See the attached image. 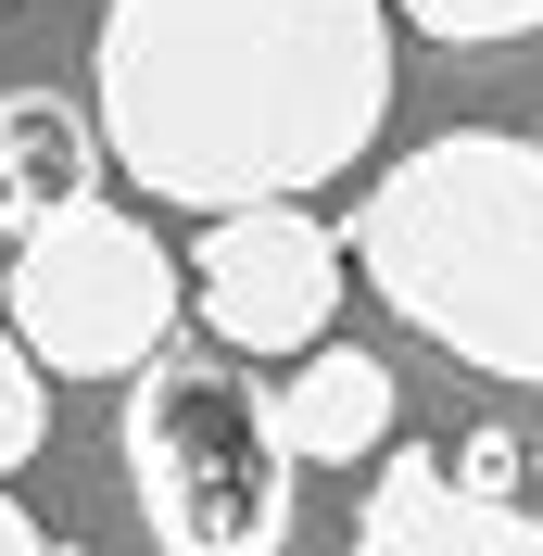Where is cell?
I'll use <instances>...</instances> for the list:
<instances>
[{"mask_svg":"<svg viewBox=\"0 0 543 556\" xmlns=\"http://www.w3.org/2000/svg\"><path fill=\"white\" fill-rule=\"evenodd\" d=\"M38 443H51V380H38L26 354H13V329H0V468H26Z\"/></svg>","mask_w":543,"mask_h":556,"instance_id":"10","label":"cell"},{"mask_svg":"<svg viewBox=\"0 0 543 556\" xmlns=\"http://www.w3.org/2000/svg\"><path fill=\"white\" fill-rule=\"evenodd\" d=\"M266 417H278V455H291V468H354V455L392 443V367H379L367 342H316L304 367L266 392Z\"/></svg>","mask_w":543,"mask_h":556,"instance_id":"7","label":"cell"},{"mask_svg":"<svg viewBox=\"0 0 543 556\" xmlns=\"http://www.w3.org/2000/svg\"><path fill=\"white\" fill-rule=\"evenodd\" d=\"M379 114H392L379 0H102L89 139L203 228L253 203H316L341 165H367Z\"/></svg>","mask_w":543,"mask_h":556,"instance_id":"1","label":"cell"},{"mask_svg":"<svg viewBox=\"0 0 543 556\" xmlns=\"http://www.w3.org/2000/svg\"><path fill=\"white\" fill-rule=\"evenodd\" d=\"M341 266L480 380L543 392V139L442 127L367 190Z\"/></svg>","mask_w":543,"mask_h":556,"instance_id":"2","label":"cell"},{"mask_svg":"<svg viewBox=\"0 0 543 556\" xmlns=\"http://www.w3.org/2000/svg\"><path fill=\"white\" fill-rule=\"evenodd\" d=\"M127 493L165 556H278L304 481L278 455L266 380L215 342H165L127 380Z\"/></svg>","mask_w":543,"mask_h":556,"instance_id":"3","label":"cell"},{"mask_svg":"<svg viewBox=\"0 0 543 556\" xmlns=\"http://www.w3.org/2000/svg\"><path fill=\"white\" fill-rule=\"evenodd\" d=\"M405 13L417 38H455V51H493V38H543V0H379Z\"/></svg>","mask_w":543,"mask_h":556,"instance_id":"9","label":"cell"},{"mask_svg":"<svg viewBox=\"0 0 543 556\" xmlns=\"http://www.w3.org/2000/svg\"><path fill=\"white\" fill-rule=\"evenodd\" d=\"M177 253L139 228L127 203H64L51 228H26L13 241V354H26L38 380H114V367H152V354L177 342Z\"/></svg>","mask_w":543,"mask_h":556,"instance_id":"4","label":"cell"},{"mask_svg":"<svg viewBox=\"0 0 543 556\" xmlns=\"http://www.w3.org/2000/svg\"><path fill=\"white\" fill-rule=\"evenodd\" d=\"M341 228L316 203H253V215H215L203 253H190V304H203V342L228 354H316L341 316Z\"/></svg>","mask_w":543,"mask_h":556,"instance_id":"5","label":"cell"},{"mask_svg":"<svg viewBox=\"0 0 543 556\" xmlns=\"http://www.w3.org/2000/svg\"><path fill=\"white\" fill-rule=\"evenodd\" d=\"M0 556H51V531H38L26 506H13V493H0Z\"/></svg>","mask_w":543,"mask_h":556,"instance_id":"11","label":"cell"},{"mask_svg":"<svg viewBox=\"0 0 543 556\" xmlns=\"http://www.w3.org/2000/svg\"><path fill=\"white\" fill-rule=\"evenodd\" d=\"M102 190V139L64 89H0V241L51 228L64 203Z\"/></svg>","mask_w":543,"mask_h":556,"instance_id":"8","label":"cell"},{"mask_svg":"<svg viewBox=\"0 0 543 556\" xmlns=\"http://www.w3.org/2000/svg\"><path fill=\"white\" fill-rule=\"evenodd\" d=\"M354 556H543V519L468 493L455 468H430V455H405V468H379L367 506H354Z\"/></svg>","mask_w":543,"mask_h":556,"instance_id":"6","label":"cell"}]
</instances>
